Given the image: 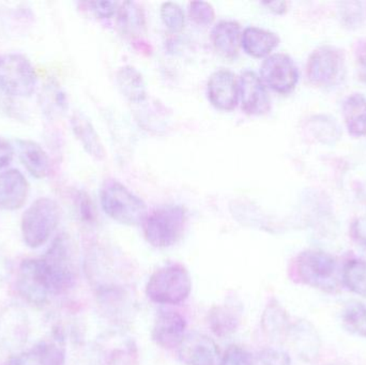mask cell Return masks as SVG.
<instances>
[{"label": "cell", "mask_w": 366, "mask_h": 365, "mask_svg": "<svg viewBox=\"0 0 366 365\" xmlns=\"http://www.w3.org/2000/svg\"><path fill=\"white\" fill-rule=\"evenodd\" d=\"M103 211L120 224L137 226L147 216V206L143 199L131 192L117 180H107L100 192Z\"/></svg>", "instance_id": "cell-1"}, {"label": "cell", "mask_w": 366, "mask_h": 365, "mask_svg": "<svg viewBox=\"0 0 366 365\" xmlns=\"http://www.w3.org/2000/svg\"><path fill=\"white\" fill-rule=\"evenodd\" d=\"M187 214L179 205L157 208L143 223L144 235L154 248L165 249L177 244L184 233Z\"/></svg>", "instance_id": "cell-2"}, {"label": "cell", "mask_w": 366, "mask_h": 365, "mask_svg": "<svg viewBox=\"0 0 366 365\" xmlns=\"http://www.w3.org/2000/svg\"><path fill=\"white\" fill-rule=\"evenodd\" d=\"M59 218V206L54 199L41 197L34 201L21 216V235L26 246L36 249L46 244Z\"/></svg>", "instance_id": "cell-3"}, {"label": "cell", "mask_w": 366, "mask_h": 365, "mask_svg": "<svg viewBox=\"0 0 366 365\" xmlns=\"http://www.w3.org/2000/svg\"><path fill=\"white\" fill-rule=\"evenodd\" d=\"M192 291L189 272L182 265H167L150 276L146 294L152 301L160 304H180Z\"/></svg>", "instance_id": "cell-4"}, {"label": "cell", "mask_w": 366, "mask_h": 365, "mask_svg": "<svg viewBox=\"0 0 366 365\" xmlns=\"http://www.w3.org/2000/svg\"><path fill=\"white\" fill-rule=\"evenodd\" d=\"M294 268L296 278L302 284L326 291L337 289V263L328 253L305 251L297 256Z\"/></svg>", "instance_id": "cell-5"}, {"label": "cell", "mask_w": 366, "mask_h": 365, "mask_svg": "<svg viewBox=\"0 0 366 365\" xmlns=\"http://www.w3.org/2000/svg\"><path fill=\"white\" fill-rule=\"evenodd\" d=\"M38 76L30 60L21 54L0 55V90L16 98H29L36 90Z\"/></svg>", "instance_id": "cell-6"}, {"label": "cell", "mask_w": 366, "mask_h": 365, "mask_svg": "<svg viewBox=\"0 0 366 365\" xmlns=\"http://www.w3.org/2000/svg\"><path fill=\"white\" fill-rule=\"evenodd\" d=\"M41 259L46 269L51 294L57 295L72 289L76 280V272L68 238L64 236L56 238Z\"/></svg>", "instance_id": "cell-7"}, {"label": "cell", "mask_w": 366, "mask_h": 365, "mask_svg": "<svg viewBox=\"0 0 366 365\" xmlns=\"http://www.w3.org/2000/svg\"><path fill=\"white\" fill-rule=\"evenodd\" d=\"M17 291L24 300L34 306H43L51 295L49 278L42 259H26L19 266Z\"/></svg>", "instance_id": "cell-8"}, {"label": "cell", "mask_w": 366, "mask_h": 365, "mask_svg": "<svg viewBox=\"0 0 366 365\" xmlns=\"http://www.w3.org/2000/svg\"><path fill=\"white\" fill-rule=\"evenodd\" d=\"M260 79L266 87L277 94L292 92L299 81V71L294 60L286 54H273L264 60Z\"/></svg>", "instance_id": "cell-9"}, {"label": "cell", "mask_w": 366, "mask_h": 365, "mask_svg": "<svg viewBox=\"0 0 366 365\" xmlns=\"http://www.w3.org/2000/svg\"><path fill=\"white\" fill-rule=\"evenodd\" d=\"M344 69V57L341 51L332 46L316 49L309 61L307 72L310 81L315 85H333L341 77Z\"/></svg>", "instance_id": "cell-10"}, {"label": "cell", "mask_w": 366, "mask_h": 365, "mask_svg": "<svg viewBox=\"0 0 366 365\" xmlns=\"http://www.w3.org/2000/svg\"><path fill=\"white\" fill-rule=\"evenodd\" d=\"M239 83V99L242 111L247 115L262 116L270 111L268 90L262 79L253 71H244Z\"/></svg>", "instance_id": "cell-11"}, {"label": "cell", "mask_w": 366, "mask_h": 365, "mask_svg": "<svg viewBox=\"0 0 366 365\" xmlns=\"http://www.w3.org/2000/svg\"><path fill=\"white\" fill-rule=\"evenodd\" d=\"M207 94L215 109L232 111L239 101V83L236 75L226 69L215 71L207 84Z\"/></svg>", "instance_id": "cell-12"}, {"label": "cell", "mask_w": 366, "mask_h": 365, "mask_svg": "<svg viewBox=\"0 0 366 365\" xmlns=\"http://www.w3.org/2000/svg\"><path fill=\"white\" fill-rule=\"evenodd\" d=\"M180 361L185 365H217L219 351L212 339L199 332H192L178 347Z\"/></svg>", "instance_id": "cell-13"}, {"label": "cell", "mask_w": 366, "mask_h": 365, "mask_svg": "<svg viewBox=\"0 0 366 365\" xmlns=\"http://www.w3.org/2000/svg\"><path fill=\"white\" fill-rule=\"evenodd\" d=\"M187 321L180 313L161 310L152 328V338L159 346L165 349L179 347L184 339Z\"/></svg>", "instance_id": "cell-14"}, {"label": "cell", "mask_w": 366, "mask_h": 365, "mask_svg": "<svg viewBox=\"0 0 366 365\" xmlns=\"http://www.w3.org/2000/svg\"><path fill=\"white\" fill-rule=\"evenodd\" d=\"M29 194V184L17 169L0 173V209L14 211L21 209Z\"/></svg>", "instance_id": "cell-15"}, {"label": "cell", "mask_w": 366, "mask_h": 365, "mask_svg": "<svg viewBox=\"0 0 366 365\" xmlns=\"http://www.w3.org/2000/svg\"><path fill=\"white\" fill-rule=\"evenodd\" d=\"M64 349L56 342L43 341L10 360L8 365H64Z\"/></svg>", "instance_id": "cell-16"}, {"label": "cell", "mask_w": 366, "mask_h": 365, "mask_svg": "<svg viewBox=\"0 0 366 365\" xmlns=\"http://www.w3.org/2000/svg\"><path fill=\"white\" fill-rule=\"evenodd\" d=\"M241 36L240 25L237 21H221L213 27L211 41L217 53L232 59L238 55Z\"/></svg>", "instance_id": "cell-17"}, {"label": "cell", "mask_w": 366, "mask_h": 365, "mask_svg": "<svg viewBox=\"0 0 366 365\" xmlns=\"http://www.w3.org/2000/svg\"><path fill=\"white\" fill-rule=\"evenodd\" d=\"M19 159L32 177L43 179L51 171V160L45 150L36 141H17Z\"/></svg>", "instance_id": "cell-18"}, {"label": "cell", "mask_w": 366, "mask_h": 365, "mask_svg": "<svg viewBox=\"0 0 366 365\" xmlns=\"http://www.w3.org/2000/svg\"><path fill=\"white\" fill-rule=\"evenodd\" d=\"M280 39L274 32L259 27L245 28L241 36V46L247 55L266 57L279 45Z\"/></svg>", "instance_id": "cell-19"}, {"label": "cell", "mask_w": 366, "mask_h": 365, "mask_svg": "<svg viewBox=\"0 0 366 365\" xmlns=\"http://www.w3.org/2000/svg\"><path fill=\"white\" fill-rule=\"evenodd\" d=\"M71 126L75 136L87 154L96 160H103L105 158V149L92 122L81 114H74L71 118Z\"/></svg>", "instance_id": "cell-20"}, {"label": "cell", "mask_w": 366, "mask_h": 365, "mask_svg": "<svg viewBox=\"0 0 366 365\" xmlns=\"http://www.w3.org/2000/svg\"><path fill=\"white\" fill-rule=\"evenodd\" d=\"M120 92L132 103H141L147 96V88L143 75L132 66H124L116 74Z\"/></svg>", "instance_id": "cell-21"}, {"label": "cell", "mask_w": 366, "mask_h": 365, "mask_svg": "<svg viewBox=\"0 0 366 365\" xmlns=\"http://www.w3.org/2000/svg\"><path fill=\"white\" fill-rule=\"evenodd\" d=\"M344 119L348 132L354 136L366 135V99L361 94H354L346 99L343 105Z\"/></svg>", "instance_id": "cell-22"}, {"label": "cell", "mask_w": 366, "mask_h": 365, "mask_svg": "<svg viewBox=\"0 0 366 365\" xmlns=\"http://www.w3.org/2000/svg\"><path fill=\"white\" fill-rule=\"evenodd\" d=\"M262 325L267 336L275 339V340L285 336L292 327L288 321L287 313L275 300H272L264 310Z\"/></svg>", "instance_id": "cell-23"}, {"label": "cell", "mask_w": 366, "mask_h": 365, "mask_svg": "<svg viewBox=\"0 0 366 365\" xmlns=\"http://www.w3.org/2000/svg\"><path fill=\"white\" fill-rule=\"evenodd\" d=\"M290 332L294 334L295 342L301 357L312 360L318 355L320 338L317 332L307 321H301L290 327Z\"/></svg>", "instance_id": "cell-24"}, {"label": "cell", "mask_w": 366, "mask_h": 365, "mask_svg": "<svg viewBox=\"0 0 366 365\" xmlns=\"http://www.w3.org/2000/svg\"><path fill=\"white\" fill-rule=\"evenodd\" d=\"M240 313L232 306H215L209 313V325L217 336H228L236 331L240 323Z\"/></svg>", "instance_id": "cell-25"}, {"label": "cell", "mask_w": 366, "mask_h": 365, "mask_svg": "<svg viewBox=\"0 0 366 365\" xmlns=\"http://www.w3.org/2000/svg\"><path fill=\"white\" fill-rule=\"evenodd\" d=\"M118 24L130 36L142 34L145 29V16L141 6L135 2H124L118 8Z\"/></svg>", "instance_id": "cell-26"}, {"label": "cell", "mask_w": 366, "mask_h": 365, "mask_svg": "<svg viewBox=\"0 0 366 365\" xmlns=\"http://www.w3.org/2000/svg\"><path fill=\"white\" fill-rule=\"evenodd\" d=\"M343 284L352 293L366 298V261L350 259L342 272Z\"/></svg>", "instance_id": "cell-27"}, {"label": "cell", "mask_w": 366, "mask_h": 365, "mask_svg": "<svg viewBox=\"0 0 366 365\" xmlns=\"http://www.w3.org/2000/svg\"><path fill=\"white\" fill-rule=\"evenodd\" d=\"M343 327L355 336L366 338V306L362 302L352 300L342 312Z\"/></svg>", "instance_id": "cell-28"}, {"label": "cell", "mask_w": 366, "mask_h": 365, "mask_svg": "<svg viewBox=\"0 0 366 365\" xmlns=\"http://www.w3.org/2000/svg\"><path fill=\"white\" fill-rule=\"evenodd\" d=\"M161 19L172 32H180L184 28L185 17L183 10L175 2H165L161 6Z\"/></svg>", "instance_id": "cell-29"}, {"label": "cell", "mask_w": 366, "mask_h": 365, "mask_svg": "<svg viewBox=\"0 0 366 365\" xmlns=\"http://www.w3.org/2000/svg\"><path fill=\"white\" fill-rule=\"evenodd\" d=\"M189 14L198 25H209L214 19V9L209 2L194 1L189 4Z\"/></svg>", "instance_id": "cell-30"}, {"label": "cell", "mask_w": 366, "mask_h": 365, "mask_svg": "<svg viewBox=\"0 0 366 365\" xmlns=\"http://www.w3.org/2000/svg\"><path fill=\"white\" fill-rule=\"evenodd\" d=\"M254 365H292L290 355L281 349H264L258 353Z\"/></svg>", "instance_id": "cell-31"}, {"label": "cell", "mask_w": 366, "mask_h": 365, "mask_svg": "<svg viewBox=\"0 0 366 365\" xmlns=\"http://www.w3.org/2000/svg\"><path fill=\"white\" fill-rule=\"evenodd\" d=\"M221 365H254V360L247 349L232 345L222 358Z\"/></svg>", "instance_id": "cell-32"}, {"label": "cell", "mask_w": 366, "mask_h": 365, "mask_svg": "<svg viewBox=\"0 0 366 365\" xmlns=\"http://www.w3.org/2000/svg\"><path fill=\"white\" fill-rule=\"evenodd\" d=\"M92 12L100 19H111L118 9L117 2L114 1H94L89 2Z\"/></svg>", "instance_id": "cell-33"}, {"label": "cell", "mask_w": 366, "mask_h": 365, "mask_svg": "<svg viewBox=\"0 0 366 365\" xmlns=\"http://www.w3.org/2000/svg\"><path fill=\"white\" fill-rule=\"evenodd\" d=\"M13 150L12 146L4 137L0 136V169H6L10 165L13 160Z\"/></svg>", "instance_id": "cell-34"}, {"label": "cell", "mask_w": 366, "mask_h": 365, "mask_svg": "<svg viewBox=\"0 0 366 365\" xmlns=\"http://www.w3.org/2000/svg\"><path fill=\"white\" fill-rule=\"evenodd\" d=\"M352 238L366 248V216L355 221L352 226Z\"/></svg>", "instance_id": "cell-35"}, {"label": "cell", "mask_w": 366, "mask_h": 365, "mask_svg": "<svg viewBox=\"0 0 366 365\" xmlns=\"http://www.w3.org/2000/svg\"><path fill=\"white\" fill-rule=\"evenodd\" d=\"M264 4H266L268 8H270L271 11L275 13H283L286 9L285 2H264Z\"/></svg>", "instance_id": "cell-36"}, {"label": "cell", "mask_w": 366, "mask_h": 365, "mask_svg": "<svg viewBox=\"0 0 366 365\" xmlns=\"http://www.w3.org/2000/svg\"><path fill=\"white\" fill-rule=\"evenodd\" d=\"M357 54H358V58L360 59V61L365 62L366 64V41L365 43H360Z\"/></svg>", "instance_id": "cell-37"}]
</instances>
